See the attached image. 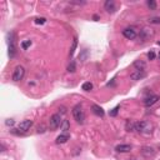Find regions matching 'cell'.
<instances>
[{
	"label": "cell",
	"mask_w": 160,
	"mask_h": 160,
	"mask_svg": "<svg viewBox=\"0 0 160 160\" xmlns=\"http://www.w3.org/2000/svg\"><path fill=\"white\" fill-rule=\"evenodd\" d=\"M73 116H74V119L77 120V123H79V124L84 123V120H85V114H84L81 104H77L73 108Z\"/></svg>",
	"instance_id": "obj_1"
},
{
	"label": "cell",
	"mask_w": 160,
	"mask_h": 160,
	"mask_svg": "<svg viewBox=\"0 0 160 160\" xmlns=\"http://www.w3.org/2000/svg\"><path fill=\"white\" fill-rule=\"evenodd\" d=\"M151 129H153V125L148 121H138L135 123V130L142 133V134H150Z\"/></svg>",
	"instance_id": "obj_2"
},
{
	"label": "cell",
	"mask_w": 160,
	"mask_h": 160,
	"mask_svg": "<svg viewBox=\"0 0 160 160\" xmlns=\"http://www.w3.org/2000/svg\"><path fill=\"white\" fill-rule=\"evenodd\" d=\"M62 115L58 113V114H54V115L50 116V120H49V128H50V130L54 131L55 129H58L59 126H62Z\"/></svg>",
	"instance_id": "obj_3"
},
{
	"label": "cell",
	"mask_w": 160,
	"mask_h": 160,
	"mask_svg": "<svg viewBox=\"0 0 160 160\" xmlns=\"http://www.w3.org/2000/svg\"><path fill=\"white\" fill-rule=\"evenodd\" d=\"M154 35H155V33L151 28H143L142 30H140L139 38H140V40L145 43V41H149L151 38H154Z\"/></svg>",
	"instance_id": "obj_4"
},
{
	"label": "cell",
	"mask_w": 160,
	"mask_h": 160,
	"mask_svg": "<svg viewBox=\"0 0 160 160\" xmlns=\"http://www.w3.org/2000/svg\"><path fill=\"white\" fill-rule=\"evenodd\" d=\"M24 75H25V69L21 65H18L13 73V80L14 81H20L24 78Z\"/></svg>",
	"instance_id": "obj_5"
},
{
	"label": "cell",
	"mask_w": 160,
	"mask_h": 160,
	"mask_svg": "<svg viewBox=\"0 0 160 160\" xmlns=\"http://www.w3.org/2000/svg\"><path fill=\"white\" fill-rule=\"evenodd\" d=\"M33 126V120H24L21 121L20 124L18 125V130L21 133V134H24L28 130H30V128Z\"/></svg>",
	"instance_id": "obj_6"
},
{
	"label": "cell",
	"mask_w": 160,
	"mask_h": 160,
	"mask_svg": "<svg viewBox=\"0 0 160 160\" xmlns=\"http://www.w3.org/2000/svg\"><path fill=\"white\" fill-rule=\"evenodd\" d=\"M15 54H16V45H15V40H14V34H10V41H9V56L10 59H13Z\"/></svg>",
	"instance_id": "obj_7"
},
{
	"label": "cell",
	"mask_w": 160,
	"mask_h": 160,
	"mask_svg": "<svg viewBox=\"0 0 160 160\" xmlns=\"http://www.w3.org/2000/svg\"><path fill=\"white\" fill-rule=\"evenodd\" d=\"M159 99H160L159 95H150V96L144 99V105L148 106V108H149V106H153L155 103H158Z\"/></svg>",
	"instance_id": "obj_8"
},
{
	"label": "cell",
	"mask_w": 160,
	"mask_h": 160,
	"mask_svg": "<svg viewBox=\"0 0 160 160\" xmlns=\"http://www.w3.org/2000/svg\"><path fill=\"white\" fill-rule=\"evenodd\" d=\"M123 35L126 38V39L129 40H133V39H135L136 38V33H135V30L134 29H131V28H126V29H124L123 30Z\"/></svg>",
	"instance_id": "obj_9"
},
{
	"label": "cell",
	"mask_w": 160,
	"mask_h": 160,
	"mask_svg": "<svg viewBox=\"0 0 160 160\" xmlns=\"http://www.w3.org/2000/svg\"><path fill=\"white\" fill-rule=\"evenodd\" d=\"M146 77V73H145V70H136L135 73H133L131 75H130V79L131 80H142V79H144Z\"/></svg>",
	"instance_id": "obj_10"
},
{
	"label": "cell",
	"mask_w": 160,
	"mask_h": 160,
	"mask_svg": "<svg viewBox=\"0 0 160 160\" xmlns=\"http://www.w3.org/2000/svg\"><path fill=\"white\" fill-rule=\"evenodd\" d=\"M104 8H105V10L108 11V13H114V11L116 10L115 3H114L113 0H108V1H105V4H104Z\"/></svg>",
	"instance_id": "obj_11"
},
{
	"label": "cell",
	"mask_w": 160,
	"mask_h": 160,
	"mask_svg": "<svg viewBox=\"0 0 160 160\" xmlns=\"http://www.w3.org/2000/svg\"><path fill=\"white\" fill-rule=\"evenodd\" d=\"M115 150L118 153H128V151L131 150V145H128V144H120L115 148Z\"/></svg>",
	"instance_id": "obj_12"
},
{
	"label": "cell",
	"mask_w": 160,
	"mask_h": 160,
	"mask_svg": "<svg viewBox=\"0 0 160 160\" xmlns=\"http://www.w3.org/2000/svg\"><path fill=\"white\" fill-rule=\"evenodd\" d=\"M91 110H93V113L95 114V115H98V116H104V114H105L104 109L100 108V106L96 105V104H94L93 106H91Z\"/></svg>",
	"instance_id": "obj_13"
},
{
	"label": "cell",
	"mask_w": 160,
	"mask_h": 160,
	"mask_svg": "<svg viewBox=\"0 0 160 160\" xmlns=\"http://www.w3.org/2000/svg\"><path fill=\"white\" fill-rule=\"evenodd\" d=\"M69 139H70V135L68 134V133H64V134L59 135L58 138H56V144H64V143H66Z\"/></svg>",
	"instance_id": "obj_14"
},
{
	"label": "cell",
	"mask_w": 160,
	"mask_h": 160,
	"mask_svg": "<svg viewBox=\"0 0 160 160\" xmlns=\"http://www.w3.org/2000/svg\"><path fill=\"white\" fill-rule=\"evenodd\" d=\"M134 68L136 70H145L146 64L144 62H142V60H136V62L134 63Z\"/></svg>",
	"instance_id": "obj_15"
},
{
	"label": "cell",
	"mask_w": 160,
	"mask_h": 160,
	"mask_svg": "<svg viewBox=\"0 0 160 160\" xmlns=\"http://www.w3.org/2000/svg\"><path fill=\"white\" fill-rule=\"evenodd\" d=\"M83 90H85V91H90V90H93V84H91L90 81H86V83H84L83 84Z\"/></svg>",
	"instance_id": "obj_16"
},
{
	"label": "cell",
	"mask_w": 160,
	"mask_h": 160,
	"mask_svg": "<svg viewBox=\"0 0 160 160\" xmlns=\"http://www.w3.org/2000/svg\"><path fill=\"white\" fill-rule=\"evenodd\" d=\"M62 130L63 131H68L69 130V128H70V124H69V121L68 120H63V123H62Z\"/></svg>",
	"instance_id": "obj_17"
},
{
	"label": "cell",
	"mask_w": 160,
	"mask_h": 160,
	"mask_svg": "<svg viewBox=\"0 0 160 160\" xmlns=\"http://www.w3.org/2000/svg\"><path fill=\"white\" fill-rule=\"evenodd\" d=\"M126 130L128 131H134L135 130V123L134 121H128L126 123Z\"/></svg>",
	"instance_id": "obj_18"
},
{
	"label": "cell",
	"mask_w": 160,
	"mask_h": 160,
	"mask_svg": "<svg viewBox=\"0 0 160 160\" xmlns=\"http://www.w3.org/2000/svg\"><path fill=\"white\" fill-rule=\"evenodd\" d=\"M77 45H78V39H77V38H74V40H73V45H71V49H70V56H73L74 51H75V49H77Z\"/></svg>",
	"instance_id": "obj_19"
},
{
	"label": "cell",
	"mask_w": 160,
	"mask_h": 160,
	"mask_svg": "<svg viewBox=\"0 0 160 160\" xmlns=\"http://www.w3.org/2000/svg\"><path fill=\"white\" fill-rule=\"evenodd\" d=\"M75 70H77V66H75V62L73 60V62L69 64V66H68V71H69V73H74Z\"/></svg>",
	"instance_id": "obj_20"
},
{
	"label": "cell",
	"mask_w": 160,
	"mask_h": 160,
	"mask_svg": "<svg viewBox=\"0 0 160 160\" xmlns=\"http://www.w3.org/2000/svg\"><path fill=\"white\" fill-rule=\"evenodd\" d=\"M149 23H150V24H160V16L149 18Z\"/></svg>",
	"instance_id": "obj_21"
},
{
	"label": "cell",
	"mask_w": 160,
	"mask_h": 160,
	"mask_svg": "<svg viewBox=\"0 0 160 160\" xmlns=\"http://www.w3.org/2000/svg\"><path fill=\"white\" fill-rule=\"evenodd\" d=\"M30 45H31V40H25V41H23V43H21V48L24 49V50H26Z\"/></svg>",
	"instance_id": "obj_22"
},
{
	"label": "cell",
	"mask_w": 160,
	"mask_h": 160,
	"mask_svg": "<svg viewBox=\"0 0 160 160\" xmlns=\"http://www.w3.org/2000/svg\"><path fill=\"white\" fill-rule=\"evenodd\" d=\"M148 6H149L151 10H154V9H157V3H155L154 0H149V1H148Z\"/></svg>",
	"instance_id": "obj_23"
},
{
	"label": "cell",
	"mask_w": 160,
	"mask_h": 160,
	"mask_svg": "<svg viewBox=\"0 0 160 160\" xmlns=\"http://www.w3.org/2000/svg\"><path fill=\"white\" fill-rule=\"evenodd\" d=\"M46 21L45 18H35V24H44Z\"/></svg>",
	"instance_id": "obj_24"
},
{
	"label": "cell",
	"mask_w": 160,
	"mask_h": 160,
	"mask_svg": "<svg viewBox=\"0 0 160 160\" xmlns=\"http://www.w3.org/2000/svg\"><path fill=\"white\" fill-rule=\"evenodd\" d=\"M119 108H120L119 105H118V106H115V108H114V109L111 110V111H110V116H115L116 114H118V110H119Z\"/></svg>",
	"instance_id": "obj_25"
},
{
	"label": "cell",
	"mask_w": 160,
	"mask_h": 160,
	"mask_svg": "<svg viewBox=\"0 0 160 160\" xmlns=\"http://www.w3.org/2000/svg\"><path fill=\"white\" fill-rule=\"evenodd\" d=\"M148 58H149V60H154V59H155V54H154V51L148 53Z\"/></svg>",
	"instance_id": "obj_26"
},
{
	"label": "cell",
	"mask_w": 160,
	"mask_h": 160,
	"mask_svg": "<svg viewBox=\"0 0 160 160\" xmlns=\"http://www.w3.org/2000/svg\"><path fill=\"white\" fill-rule=\"evenodd\" d=\"M5 124L8 125V126H13V125H14L15 123H14V120H11V119H9V120H6V121H5Z\"/></svg>",
	"instance_id": "obj_27"
},
{
	"label": "cell",
	"mask_w": 160,
	"mask_h": 160,
	"mask_svg": "<svg viewBox=\"0 0 160 160\" xmlns=\"http://www.w3.org/2000/svg\"><path fill=\"white\" fill-rule=\"evenodd\" d=\"M66 113V110H65V106H60L59 108V114L62 115V114H65Z\"/></svg>",
	"instance_id": "obj_28"
},
{
	"label": "cell",
	"mask_w": 160,
	"mask_h": 160,
	"mask_svg": "<svg viewBox=\"0 0 160 160\" xmlns=\"http://www.w3.org/2000/svg\"><path fill=\"white\" fill-rule=\"evenodd\" d=\"M44 126H43V125H41V126H39V128H38V133H44L45 130H44Z\"/></svg>",
	"instance_id": "obj_29"
},
{
	"label": "cell",
	"mask_w": 160,
	"mask_h": 160,
	"mask_svg": "<svg viewBox=\"0 0 160 160\" xmlns=\"http://www.w3.org/2000/svg\"><path fill=\"white\" fill-rule=\"evenodd\" d=\"M157 44H158V45H159V46H160V41H158V43H157Z\"/></svg>",
	"instance_id": "obj_30"
},
{
	"label": "cell",
	"mask_w": 160,
	"mask_h": 160,
	"mask_svg": "<svg viewBox=\"0 0 160 160\" xmlns=\"http://www.w3.org/2000/svg\"><path fill=\"white\" fill-rule=\"evenodd\" d=\"M159 58H160V54H159Z\"/></svg>",
	"instance_id": "obj_31"
}]
</instances>
